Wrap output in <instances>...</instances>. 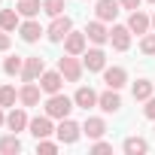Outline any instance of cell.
Segmentation results:
<instances>
[{"label":"cell","mask_w":155,"mask_h":155,"mask_svg":"<svg viewBox=\"0 0 155 155\" xmlns=\"http://www.w3.org/2000/svg\"><path fill=\"white\" fill-rule=\"evenodd\" d=\"M37 152H43V155H52V152H58V143H52V140H37Z\"/></svg>","instance_id":"cell-30"},{"label":"cell","mask_w":155,"mask_h":155,"mask_svg":"<svg viewBox=\"0 0 155 155\" xmlns=\"http://www.w3.org/2000/svg\"><path fill=\"white\" fill-rule=\"evenodd\" d=\"M64 76H61V70H46L43 76H40V88H43V94H58L61 88H64Z\"/></svg>","instance_id":"cell-8"},{"label":"cell","mask_w":155,"mask_h":155,"mask_svg":"<svg viewBox=\"0 0 155 155\" xmlns=\"http://www.w3.org/2000/svg\"><path fill=\"white\" fill-rule=\"evenodd\" d=\"M40 94H43V88H40L37 82H25V85L18 88V101H21V107H37V104H40Z\"/></svg>","instance_id":"cell-17"},{"label":"cell","mask_w":155,"mask_h":155,"mask_svg":"<svg viewBox=\"0 0 155 155\" xmlns=\"http://www.w3.org/2000/svg\"><path fill=\"white\" fill-rule=\"evenodd\" d=\"M122 149H125V155H143V152H149V143L143 137H128L122 143Z\"/></svg>","instance_id":"cell-23"},{"label":"cell","mask_w":155,"mask_h":155,"mask_svg":"<svg viewBox=\"0 0 155 155\" xmlns=\"http://www.w3.org/2000/svg\"><path fill=\"white\" fill-rule=\"evenodd\" d=\"M76 110V104H73V97H67V94H49V101H46V116H52V119H67L70 113Z\"/></svg>","instance_id":"cell-1"},{"label":"cell","mask_w":155,"mask_h":155,"mask_svg":"<svg viewBox=\"0 0 155 155\" xmlns=\"http://www.w3.org/2000/svg\"><path fill=\"white\" fill-rule=\"evenodd\" d=\"M73 31V21H70V15H55L52 18V25L46 28V37L52 40V43H64V37Z\"/></svg>","instance_id":"cell-4"},{"label":"cell","mask_w":155,"mask_h":155,"mask_svg":"<svg viewBox=\"0 0 155 155\" xmlns=\"http://www.w3.org/2000/svg\"><path fill=\"white\" fill-rule=\"evenodd\" d=\"M18 34H21V40H25V43H37L46 31H43V25H40L37 18H25V21L18 25Z\"/></svg>","instance_id":"cell-13"},{"label":"cell","mask_w":155,"mask_h":155,"mask_svg":"<svg viewBox=\"0 0 155 155\" xmlns=\"http://www.w3.org/2000/svg\"><path fill=\"white\" fill-rule=\"evenodd\" d=\"M119 9H122V3H119V0H97V6H94V15H97L101 21H116Z\"/></svg>","instance_id":"cell-16"},{"label":"cell","mask_w":155,"mask_h":155,"mask_svg":"<svg viewBox=\"0 0 155 155\" xmlns=\"http://www.w3.org/2000/svg\"><path fill=\"white\" fill-rule=\"evenodd\" d=\"M18 25H21L18 9H0V28H3V31H15Z\"/></svg>","instance_id":"cell-24"},{"label":"cell","mask_w":155,"mask_h":155,"mask_svg":"<svg viewBox=\"0 0 155 155\" xmlns=\"http://www.w3.org/2000/svg\"><path fill=\"white\" fill-rule=\"evenodd\" d=\"M149 3H155V0H149Z\"/></svg>","instance_id":"cell-37"},{"label":"cell","mask_w":155,"mask_h":155,"mask_svg":"<svg viewBox=\"0 0 155 155\" xmlns=\"http://www.w3.org/2000/svg\"><path fill=\"white\" fill-rule=\"evenodd\" d=\"M6 125V116H3V107H0V128H3Z\"/></svg>","instance_id":"cell-35"},{"label":"cell","mask_w":155,"mask_h":155,"mask_svg":"<svg viewBox=\"0 0 155 155\" xmlns=\"http://www.w3.org/2000/svg\"><path fill=\"white\" fill-rule=\"evenodd\" d=\"M43 73H46V61H43L40 55L25 58V67H21V79H25V82H37Z\"/></svg>","instance_id":"cell-6"},{"label":"cell","mask_w":155,"mask_h":155,"mask_svg":"<svg viewBox=\"0 0 155 155\" xmlns=\"http://www.w3.org/2000/svg\"><path fill=\"white\" fill-rule=\"evenodd\" d=\"M152 31H155V15H152Z\"/></svg>","instance_id":"cell-36"},{"label":"cell","mask_w":155,"mask_h":155,"mask_svg":"<svg viewBox=\"0 0 155 155\" xmlns=\"http://www.w3.org/2000/svg\"><path fill=\"white\" fill-rule=\"evenodd\" d=\"M58 70H61V76L67 82H79L82 73H85V64L79 61V55H67L64 52V58H58Z\"/></svg>","instance_id":"cell-2"},{"label":"cell","mask_w":155,"mask_h":155,"mask_svg":"<svg viewBox=\"0 0 155 155\" xmlns=\"http://www.w3.org/2000/svg\"><path fill=\"white\" fill-rule=\"evenodd\" d=\"M85 37H88L94 46H104V43H110V31H107V21H101V18L88 21V28H85Z\"/></svg>","instance_id":"cell-11"},{"label":"cell","mask_w":155,"mask_h":155,"mask_svg":"<svg viewBox=\"0 0 155 155\" xmlns=\"http://www.w3.org/2000/svg\"><path fill=\"white\" fill-rule=\"evenodd\" d=\"M91 152H113V143H104V140H94Z\"/></svg>","instance_id":"cell-32"},{"label":"cell","mask_w":155,"mask_h":155,"mask_svg":"<svg viewBox=\"0 0 155 155\" xmlns=\"http://www.w3.org/2000/svg\"><path fill=\"white\" fill-rule=\"evenodd\" d=\"M28 125H31V119H28V113H25V110H12V113L6 116V128H9V131H15V134H18V131H25Z\"/></svg>","instance_id":"cell-20"},{"label":"cell","mask_w":155,"mask_h":155,"mask_svg":"<svg viewBox=\"0 0 155 155\" xmlns=\"http://www.w3.org/2000/svg\"><path fill=\"white\" fill-rule=\"evenodd\" d=\"M82 64H85V70H88V73H101V70L107 67V52H104L101 46L85 49V52H82Z\"/></svg>","instance_id":"cell-5"},{"label":"cell","mask_w":155,"mask_h":155,"mask_svg":"<svg viewBox=\"0 0 155 155\" xmlns=\"http://www.w3.org/2000/svg\"><path fill=\"white\" fill-rule=\"evenodd\" d=\"M6 49H9V31L0 28V52H6Z\"/></svg>","instance_id":"cell-33"},{"label":"cell","mask_w":155,"mask_h":155,"mask_svg":"<svg viewBox=\"0 0 155 155\" xmlns=\"http://www.w3.org/2000/svg\"><path fill=\"white\" fill-rule=\"evenodd\" d=\"M110 43L116 52H128L131 49V28L128 25H113L110 28Z\"/></svg>","instance_id":"cell-7"},{"label":"cell","mask_w":155,"mask_h":155,"mask_svg":"<svg viewBox=\"0 0 155 155\" xmlns=\"http://www.w3.org/2000/svg\"><path fill=\"white\" fill-rule=\"evenodd\" d=\"M15 101H18L15 85H3L0 88V107H15Z\"/></svg>","instance_id":"cell-28"},{"label":"cell","mask_w":155,"mask_h":155,"mask_svg":"<svg viewBox=\"0 0 155 155\" xmlns=\"http://www.w3.org/2000/svg\"><path fill=\"white\" fill-rule=\"evenodd\" d=\"M119 3H122V9H140V3H143V0H119Z\"/></svg>","instance_id":"cell-34"},{"label":"cell","mask_w":155,"mask_h":155,"mask_svg":"<svg viewBox=\"0 0 155 155\" xmlns=\"http://www.w3.org/2000/svg\"><path fill=\"white\" fill-rule=\"evenodd\" d=\"M15 9H18V15H21V18H37V15H40V9H43V0H18Z\"/></svg>","instance_id":"cell-21"},{"label":"cell","mask_w":155,"mask_h":155,"mask_svg":"<svg viewBox=\"0 0 155 155\" xmlns=\"http://www.w3.org/2000/svg\"><path fill=\"white\" fill-rule=\"evenodd\" d=\"M55 134H58V143H76V140H79L82 137V125H76L70 116L67 119H58V128H55Z\"/></svg>","instance_id":"cell-3"},{"label":"cell","mask_w":155,"mask_h":155,"mask_svg":"<svg viewBox=\"0 0 155 155\" xmlns=\"http://www.w3.org/2000/svg\"><path fill=\"white\" fill-rule=\"evenodd\" d=\"M28 131H31V134H34L37 140H43V137L55 134V125H52V116H37V119H31Z\"/></svg>","instance_id":"cell-14"},{"label":"cell","mask_w":155,"mask_h":155,"mask_svg":"<svg viewBox=\"0 0 155 155\" xmlns=\"http://www.w3.org/2000/svg\"><path fill=\"white\" fill-rule=\"evenodd\" d=\"M140 52H143V55H155V31H152V34H143Z\"/></svg>","instance_id":"cell-29"},{"label":"cell","mask_w":155,"mask_h":155,"mask_svg":"<svg viewBox=\"0 0 155 155\" xmlns=\"http://www.w3.org/2000/svg\"><path fill=\"white\" fill-rule=\"evenodd\" d=\"M152 91H155V85H152L149 79H137V82H134V88H131L134 101H149V97H152Z\"/></svg>","instance_id":"cell-25"},{"label":"cell","mask_w":155,"mask_h":155,"mask_svg":"<svg viewBox=\"0 0 155 155\" xmlns=\"http://www.w3.org/2000/svg\"><path fill=\"white\" fill-rule=\"evenodd\" d=\"M18 152H21V140L15 137V131L0 137V155H18Z\"/></svg>","instance_id":"cell-22"},{"label":"cell","mask_w":155,"mask_h":155,"mask_svg":"<svg viewBox=\"0 0 155 155\" xmlns=\"http://www.w3.org/2000/svg\"><path fill=\"white\" fill-rule=\"evenodd\" d=\"M104 82H107V88H125V82H128V73H125V67H104Z\"/></svg>","instance_id":"cell-15"},{"label":"cell","mask_w":155,"mask_h":155,"mask_svg":"<svg viewBox=\"0 0 155 155\" xmlns=\"http://www.w3.org/2000/svg\"><path fill=\"white\" fill-rule=\"evenodd\" d=\"M88 49V37H85V31L79 34V31H70L67 37H64V52L67 55H82Z\"/></svg>","instance_id":"cell-9"},{"label":"cell","mask_w":155,"mask_h":155,"mask_svg":"<svg viewBox=\"0 0 155 155\" xmlns=\"http://www.w3.org/2000/svg\"><path fill=\"white\" fill-rule=\"evenodd\" d=\"M97 107H101L104 113H119V110H122V97H119V91H116V88H107L104 94H97Z\"/></svg>","instance_id":"cell-18"},{"label":"cell","mask_w":155,"mask_h":155,"mask_svg":"<svg viewBox=\"0 0 155 155\" xmlns=\"http://www.w3.org/2000/svg\"><path fill=\"white\" fill-rule=\"evenodd\" d=\"M82 134H85L88 140H101V137L107 134V122H104V119H85Z\"/></svg>","instance_id":"cell-19"},{"label":"cell","mask_w":155,"mask_h":155,"mask_svg":"<svg viewBox=\"0 0 155 155\" xmlns=\"http://www.w3.org/2000/svg\"><path fill=\"white\" fill-rule=\"evenodd\" d=\"M73 104L79 107V110H91V107H97V91L91 85H79L76 94H73Z\"/></svg>","instance_id":"cell-12"},{"label":"cell","mask_w":155,"mask_h":155,"mask_svg":"<svg viewBox=\"0 0 155 155\" xmlns=\"http://www.w3.org/2000/svg\"><path fill=\"white\" fill-rule=\"evenodd\" d=\"M143 116H146V119H152V122H155V94H152V97H149V101H146V107H143Z\"/></svg>","instance_id":"cell-31"},{"label":"cell","mask_w":155,"mask_h":155,"mask_svg":"<svg viewBox=\"0 0 155 155\" xmlns=\"http://www.w3.org/2000/svg\"><path fill=\"white\" fill-rule=\"evenodd\" d=\"M64 9H67V3H64V0H43V12L46 15H64Z\"/></svg>","instance_id":"cell-27"},{"label":"cell","mask_w":155,"mask_h":155,"mask_svg":"<svg viewBox=\"0 0 155 155\" xmlns=\"http://www.w3.org/2000/svg\"><path fill=\"white\" fill-rule=\"evenodd\" d=\"M21 67H25V58L21 55H9L3 61V73L6 76H21Z\"/></svg>","instance_id":"cell-26"},{"label":"cell","mask_w":155,"mask_h":155,"mask_svg":"<svg viewBox=\"0 0 155 155\" xmlns=\"http://www.w3.org/2000/svg\"><path fill=\"white\" fill-rule=\"evenodd\" d=\"M128 28H131V34L143 37V34H149V28H152V15H146L143 9H134L131 18H128Z\"/></svg>","instance_id":"cell-10"}]
</instances>
